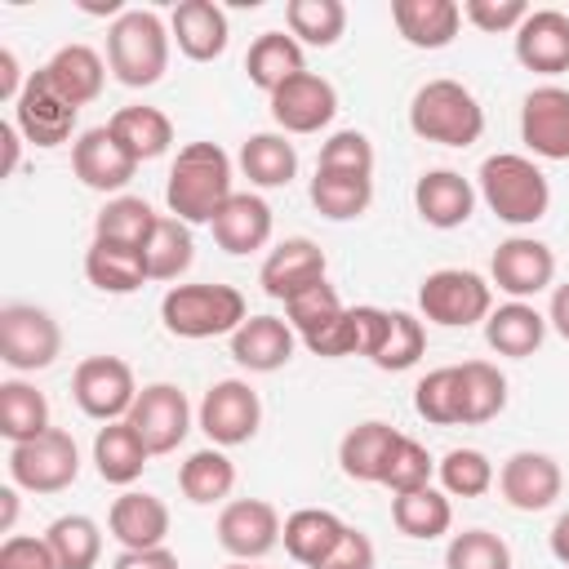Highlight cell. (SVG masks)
<instances>
[{
    "mask_svg": "<svg viewBox=\"0 0 569 569\" xmlns=\"http://www.w3.org/2000/svg\"><path fill=\"white\" fill-rule=\"evenodd\" d=\"M231 196V156L218 142H187L169 164L164 204L178 222H213Z\"/></svg>",
    "mask_w": 569,
    "mask_h": 569,
    "instance_id": "6da1fadb",
    "label": "cell"
},
{
    "mask_svg": "<svg viewBox=\"0 0 569 569\" xmlns=\"http://www.w3.org/2000/svg\"><path fill=\"white\" fill-rule=\"evenodd\" d=\"M107 67L129 89H151L169 67V31L151 9H124L107 27Z\"/></svg>",
    "mask_w": 569,
    "mask_h": 569,
    "instance_id": "7a4b0ae2",
    "label": "cell"
},
{
    "mask_svg": "<svg viewBox=\"0 0 569 569\" xmlns=\"http://www.w3.org/2000/svg\"><path fill=\"white\" fill-rule=\"evenodd\" d=\"M480 196L511 227H533L551 209L547 173L529 156H511V151H498L480 164Z\"/></svg>",
    "mask_w": 569,
    "mask_h": 569,
    "instance_id": "3957f363",
    "label": "cell"
},
{
    "mask_svg": "<svg viewBox=\"0 0 569 569\" xmlns=\"http://www.w3.org/2000/svg\"><path fill=\"white\" fill-rule=\"evenodd\" d=\"M160 320L173 338L200 342V338L236 333L249 320V311L236 284H173L160 298Z\"/></svg>",
    "mask_w": 569,
    "mask_h": 569,
    "instance_id": "277c9868",
    "label": "cell"
},
{
    "mask_svg": "<svg viewBox=\"0 0 569 569\" xmlns=\"http://www.w3.org/2000/svg\"><path fill=\"white\" fill-rule=\"evenodd\" d=\"M409 129L440 147H471L485 133V111L467 84L427 80L409 102Z\"/></svg>",
    "mask_w": 569,
    "mask_h": 569,
    "instance_id": "5b68a950",
    "label": "cell"
},
{
    "mask_svg": "<svg viewBox=\"0 0 569 569\" xmlns=\"http://www.w3.org/2000/svg\"><path fill=\"white\" fill-rule=\"evenodd\" d=\"M418 311H422L431 325L467 329V325L489 320V311H493V289H489V280L476 276V271L440 267V271H431V276L418 284Z\"/></svg>",
    "mask_w": 569,
    "mask_h": 569,
    "instance_id": "8992f818",
    "label": "cell"
},
{
    "mask_svg": "<svg viewBox=\"0 0 569 569\" xmlns=\"http://www.w3.org/2000/svg\"><path fill=\"white\" fill-rule=\"evenodd\" d=\"M80 476V449L71 431L49 427L36 440H22L9 449V480L27 493H62Z\"/></svg>",
    "mask_w": 569,
    "mask_h": 569,
    "instance_id": "52a82bcc",
    "label": "cell"
},
{
    "mask_svg": "<svg viewBox=\"0 0 569 569\" xmlns=\"http://www.w3.org/2000/svg\"><path fill=\"white\" fill-rule=\"evenodd\" d=\"M62 351V329L44 307L31 302H9L0 311V360L18 373L49 369Z\"/></svg>",
    "mask_w": 569,
    "mask_h": 569,
    "instance_id": "ba28073f",
    "label": "cell"
},
{
    "mask_svg": "<svg viewBox=\"0 0 569 569\" xmlns=\"http://www.w3.org/2000/svg\"><path fill=\"white\" fill-rule=\"evenodd\" d=\"M71 396L93 422H120L138 400V382L120 356H84L71 373Z\"/></svg>",
    "mask_w": 569,
    "mask_h": 569,
    "instance_id": "9c48e42d",
    "label": "cell"
},
{
    "mask_svg": "<svg viewBox=\"0 0 569 569\" xmlns=\"http://www.w3.org/2000/svg\"><path fill=\"white\" fill-rule=\"evenodd\" d=\"M258 422H262V400L240 378L213 382L200 400V431L213 440V449H231V445L253 440Z\"/></svg>",
    "mask_w": 569,
    "mask_h": 569,
    "instance_id": "30bf717a",
    "label": "cell"
},
{
    "mask_svg": "<svg viewBox=\"0 0 569 569\" xmlns=\"http://www.w3.org/2000/svg\"><path fill=\"white\" fill-rule=\"evenodd\" d=\"M129 427L142 436V445L156 453H173L187 431H191V405H187V391L173 387V382H151L138 391L133 409H129Z\"/></svg>",
    "mask_w": 569,
    "mask_h": 569,
    "instance_id": "8fae6325",
    "label": "cell"
},
{
    "mask_svg": "<svg viewBox=\"0 0 569 569\" xmlns=\"http://www.w3.org/2000/svg\"><path fill=\"white\" fill-rule=\"evenodd\" d=\"M13 124H18V133H22L31 147H58V142L71 138V129H76V107L53 89V80L44 76V67L27 76V89H22V98L13 102Z\"/></svg>",
    "mask_w": 569,
    "mask_h": 569,
    "instance_id": "7c38bea8",
    "label": "cell"
},
{
    "mask_svg": "<svg viewBox=\"0 0 569 569\" xmlns=\"http://www.w3.org/2000/svg\"><path fill=\"white\" fill-rule=\"evenodd\" d=\"M325 271H329V258L316 240L307 236H289L280 240L267 258H262V271H258V284L267 298L276 302H289L298 293H307L311 284H325Z\"/></svg>",
    "mask_w": 569,
    "mask_h": 569,
    "instance_id": "4fadbf2b",
    "label": "cell"
},
{
    "mask_svg": "<svg viewBox=\"0 0 569 569\" xmlns=\"http://www.w3.org/2000/svg\"><path fill=\"white\" fill-rule=\"evenodd\" d=\"M489 276H493V284H498L507 298L525 302V298L542 293V289L556 280V253H551L542 240H533V236H511V240H502V244L493 249Z\"/></svg>",
    "mask_w": 569,
    "mask_h": 569,
    "instance_id": "5bb4252c",
    "label": "cell"
},
{
    "mask_svg": "<svg viewBox=\"0 0 569 569\" xmlns=\"http://www.w3.org/2000/svg\"><path fill=\"white\" fill-rule=\"evenodd\" d=\"M280 516H276V507L271 502H262V498H236V502H227L222 511H218V542H222V551L227 556H236V560H262L267 551H276V542H280Z\"/></svg>",
    "mask_w": 569,
    "mask_h": 569,
    "instance_id": "9a60e30c",
    "label": "cell"
},
{
    "mask_svg": "<svg viewBox=\"0 0 569 569\" xmlns=\"http://www.w3.org/2000/svg\"><path fill=\"white\" fill-rule=\"evenodd\" d=\"M333 116H338V89L316 71H302L271 93V120L284 133H320Z\"/></svg>",
    "mask_w": 569,
    "mask_h": 569,
    "instance_id": "2e32d148",
    "label": "cell"
},
{
    "mask_svg": "<svg viewBox=\"0 0 569 569\" xmlns=\"http://www.w3.org/2000/svg\"><path fill=\"white\" fill-rule=\"evenodd\" d=\"M520 138L542 160H569V89H529L520 102Z\"/></svg>",
    "mask_w": 569,
    "mask_h": 569,
    "instance_id": "e0dca14e",
    "label": "cell"
},
{
    "mask_svg": "<svg viewBox=\"0 0 569 569\" xmlns=\"http://www.w3.org/2000/svg\"><path fill=\"white\" fill-rule=\"evenodd\" d=\"M498 489L502 498L516 507V511H547L560 489H565V476H560V462L551 453H538V449H520L511 453L502 467H498Z\"/></svg>",
    "mask_w": 569,
    "mask_h": 569,
    "instance_id": "ac0fdd59",
    "label": "cell"
},
{
    "mask_svg": "<svg viewBox=\"0 0 569 569\" xmlns=\"http://www.w3.org/2000/svg\"><path fill=\"white\" fill-rule=\"evenodd\" d=\"M71 169H76V178H80L89 191H120V187L133 178L138 160L129 156V147H124L107 124H98V129H84V133L76 138V147H71Z\"/></svg>",
    "mask_w": 569,
    "mask_h": 569,
    "instance_id": "d6986e66",
    "label": "cell"
},
{
    "mask_svg": "<svg viewBox=\"0 0 569 569\" xmlns=\"http://www.w3.org/2000/svg\"><path fill=\"white\" fill-rule=\"evenodd\" d=\"M516 62L538 76L569 71V13L529 9V18L516 27Z\"/></svg>",
    "mask_w": 569,
    "mask_h": 569,
    "instance_id": "ffe728a7",
    "label": "cell"
},
{
    "mask_svg": "<svg viewBox=\"0 0 569 569\" xmlns=\"http://www.w3.org/2000/svg\"><path fill=\"white\" fill-rule=\"evenodd\" d=\"M413 204L418 218L436 231H453L476 213V187L458 169H427L413 182Z\"/></svg>",
    "mask_w": 569,
    "mask_h": 569,
    "instance_id": "44dd1931",
    "label": "cell"
},
{
    "mask_svg": "<svg viewBox=\"0 0 569 569\" xmlns=\"http://www.w3.org/2000/svg\"><path fill=\"white\" fill-rule=\"evenodd\" d=\"M107 529H111V538H116L124 551L164 547V538H169V507H164L156 493L129 489V493H120V498L111 502Z\"/></svg>",
    "mask_w": 569,
    "mask_h": 569,
    "instance_id": "7402d4cb",
    "label": "cell"
},
{
    "mask_svg": "<svg viewBox=\"0 0 569 569\" xmlns=\"http://www.w3.org/2000/svg\"><path fill=\"white\" fill-rule=\"evenodd\" d=\"M231 360L249 373H276L293 360V325L280 316H249L231 333Z\"/></svg>",
    "mask_w": 569,
    "mask_h": 569,
    "instance_id": "603a6c76",
    "label": "cell"
},
{
    "mask_svg": "<svg viewBox=\"0 0 569 569\" xmlns=\"http://www.w3.org/2000/svg\"><path fill=\"white\" fill-rule=\"evenodd\" d=\"M169 36L178 40V49L191 62H213V58L227 53L231 27H227V13L213 0H182L169 18Z\"/></svg>",
    "mask_w": 569,
    "mask_h": 569,
    "instance_id": "cb8c5ba5",
    "label": "cell"
},
{
    "mask_svg": "<svg viewBox=\"0 0 569 569\" xmlns=\"http://www.w3.org/2000/svg\"><path fill=\"white\" fill-rule=\"evenodd\" d=\"M391 22L413 49H445L462 27V4L453 0H391Z\"/></svg>",
    "mask_w": 569,
    "mask_h": 569,
    "instance_id": "d4e9b609",
    "label": "cell"
},
{
    "mask_svg": "<svg viewBox=\"0 0 569 569\" xmlns=\"http://www.w3.org/2000/svg\"><path fill=\"white\" fill-rule=\"evenodd\" d=\"M209 227H213L218 249H227V253H253V249H262L271 240V204L262 196H253V191H236L218 209V218Z\"/></svg>",
    "mask_w": 569,
    "mask_h": 569,
    "instance_id": "484cf974",
    "label": "cell"
},
{
    "mask_svg": "<svg viewBox=\"0 0 569 569\" xmlns=\"http://www.w3.org/2000/svg\"><path fill=\"white\" fill-rule=\"evenodd\" d=\"M396 440H400V431H396L391 422H378V418L351 427V431L342 436V445H338L342 476H347V480H360V485H382V471H387V462H391Z\"/></svg>",
    "mask_w": 569,
    "mask_h": 569,
    "instance_id": "4316f807",
    "label": "cell"
},
{
    "mask_svg": "<svg viewBox=\"0 0 569 569\" xmlns=\"http://www.w3.org/2000/svg\"><path fill=\"white\" fill-rule=\"evenodd\" d=\"M542 338H547V316L538 307H529V302H516V298L493 307L489 320H485V342L498 356H511V360L533 356L542 347Z\"/></svg>",
    "mask_w": 569,
    "mask_h": 569,
    "instance_id": "83f0119b",
    "label": "cell"
},
{
    "mask_svg": "<svg viewBox=\"0 0 569 569\" xmlns=\"http://www.w3.org/2000/svg\"><path fill=\"white\" fill-rule=\"evenodd\" d=\"M302 71H307L302 44H298L293 36H284V31H262V36L249 44V53H244V76H249V84L262 89L267 98H271L284 80H293V76H302Z\"/></svg>",
    "mask_w": 569,
    "mask_h": 569,
    "instance_id": "f1b7e54d",
    "label": "cell"
},
{
    "mask_svg": "<svg viewBox=\"0 0 569 569\" xmlns=\"http://www.w3.org/2000/svg\"><path fill=\"white\" fill-rule=\"evenodd\" d=\"M151 449L142 445V436L129 427V418L120 422H102L93 436V467L107 485H133L147 467Z\"/></svg>",
    "mask_w": 569,
    "mask_h": 569,
    "instance_id": "f546056e",
    "label": "cell"
},
{
    "mask_svg": "<svg viewBox=\"0 0 569 569\" xmlns=\"http://www.w3.org/2000/svg\"><path fill=\"white\" fill-rule=\"evenodd\" d=\"M44 76H49L53 89L80 111L84 102H93V98L102 93L107 67H102V58H98L89 44H62V49L44 62Z\"/></svg>",
    "mask_w": 569,
    "mask_h": 569,
    "instance_id": "4dcf8cb0",
    "label": "cell"
},
{
    "mask_svg": "<svg viewBox=\"0 0 569 569\" xmlns=\"http://www.w3.org/2000/svg\"><path fill=\"white\" fill-rule=\"evenodd\" d=\"M84 276H89V284L102 289V293H133V289H142V284L151 280L142 249L111 244V240H93V244H89V253H84Z\"/></svg>",
    "mask_w": 569,
    "mask_h": 569,
    "instance_id": "1f68e13d",
    "label": "cell"
},
{
    "mask_svg": "<svg viewBox=\"0 0 569 569\" xmlns=\"http://www.w3.org/2000/svg\"><path fill=\"white\" fill-rule=\"evenodd\" d=\"M342 533H347V525H342L333 511H325V507H302V511H293V516L284 520V529H280L284 551H289L298 565H307V569H316V565L338 547Z\"/></svg>",
    "mask_w": 569,
    "mask_h": 569,
    "instance_id": "d6a6232c",
    "label": "cell"
},
{
    "mask_svg": "<svg viewBox=\"0 0 569 569\" xmlns=\"http://www.w3.org/2000/svg\"><path fill=\"white\" fill-rule=\"evenodd\" d=\"M240 173L253 187H289L298 173V151L284 133H249L240 142Z\"/></svg>",
    "mask_w": 569,
    "mask_h": 569,
    "instance_id": "836d02e7",
    "label": "cell"
},
{
    "mask_svg": "<svg viewBox=\"0 0 569 569\" xmlns=\"http://www.w3.org/2000/svg\"><path fill=\"white\" fill-rule=\"evenodd\" d=\"M373 200V178L365 173H338V169H316L311 178V204L329 222H351L369 209Z\"/></svg>",
    "mask_w": 569,
    "mask_h": 569,
    "instance_id": "e575fe53",
    "label": "cell"
},
{
    "mask_svg": "<svg viewBox=\"0 0 569 569\" xmlns=\"http://www.w3.org/2000/svg\"><path fill=\"white\" fill-rule=\"evenodd\" d=\"M107 129L129 147V156L142 164V160H156V156H164L169 151V142H173V124H169V116L160 111V107H120L111 120H107Z\"/></svg>",
    "mask_w": 569,
    "mask_h": 569,
    "instance_id": "d590c367",
    "label": "cell"
},
{
    "mask_svg": "<svg viewBox=\"0 0 569 569\" xmlns=\"http://www.w3.org/2000/svg\"><path fill=\"white\" fill-rule=\"evenodd\" d=\"M44 431H49V400H44V391H36L22 378L0 382V436L9 445H22V440H36Z\"/></svg>",
    "mask_w": 569,
    "mask_h": 569,
    "instance_id": "8d00e7d4",
    "label": "cell"
},
{
    "mask_svg": "<svg viewBox=\"0 0 569 569\" xmlns=\"http://www.w3.org/2000/svg\"><path fill=\"white\" fill-rule=\"evenodd\" d=\"M160 213L142 200V196H116L98 209L93 218V240H111V244H129V249H142L156 231Z\"/></svg>",
    "mask_w": 569,
    "mask_h": 569,
    "instance_id": "74e56055",
    "label": "cell"
},
{
    "mask_svg": "<svg viewBox=\"0 0 569 569\" xmlns=\"http://www.w3.org/2000/svg\"><path fill=\"white\" fill-rule=\"evenodd\" d=\"M391 520L405 538H418V542H431L440 533H449L453 525V507L440 489H413V493H396L391 498Z\"/></svg>",
    "mask_w": 569,
    "mask_h": 569,
    "instance_id": "f35d334b",
    "label": "cell"
},
{
    "mask_svg": "<svg viewBox=\"0 0 569 569\" xmlns=\"http://www.w3.org/2000/svg\"><path fill=\"white\" fill-rule=\"evenodd\" d=\"M178 489L187 493V502L209 507L222 502L236 489V462L222 449H196L182 467H178Z\"/></svg>",
    "mask_w": 569,
    "mask_h": 569,
    "instance_id": "ab89813d",
    "label": "cell"
},
{
    "mask_svg": "<svg viewBox=\"0 0 569 569\" xmlns=\"http://www.w3.org/2000/svg\"><path fill=\"white\" fill-rule=\"evenodd\" d=\"M284 22H289V36L298 44L329 49L347 31V4L342 0H289L284 4Z\"/></svg>",
    "mask_w": 569,
    "mask_h": 569,
    "instance_id": "60d3db41",
    "label": "cell"
},
{
    "mask_svg": "<svg viewBox=\"0 0 569 569\" xmlns=\"http://www.w3.org/2000/svg\"><path fill=\"white\" fill-rule=\"evenodd\" d=\"M142 258H147V276L151 280H178L191 267V258H196L191 227L178 222V218H160L151 240L142 244Z\"/></svg>",
    "mask_w": 569,
    "mask_h": 569,
    "instance_id": "b9f144b4",
    "label": "cell"
},
{
    "mask_svg": "<svg viewBox=\"0 0 569 569\" xmlns=\"http://www.w3.org/2000/svg\"><path fill=\"white\" fill-rule=\"evenodd\" d=\"M462 378V422H489L507 409V378L498 373V365L489 360H467L458 365Z\"/></svg>",
    "mask_w": 569,
    "mask_h": 569,
    "instance_id": "7bdbcfd3",
    "label": "cell"
},
{
    "mask_svg": "<svg viewBox=\"0 0 569 569\" xmlns=\"http://www.w3.org/2000/svg\"><path fill=\"white\" fill-rule=\"evenodd\" d=\"M44 542H49L58 569H93L102 556V533L89 516H58L44 529Z\"/></svg>",
    "mask_w": 569,
    "mask_h": 569,
    "instance_id": "ee69618b",
    "label": "cell"
},
{
    "mask_svg": "<svg viewBox=\"0 0 569 569\" xmlns=\"http://www.w3.org/2000/svg\"><path fill=\"white\" fill-rule=\"evenodd\" d=\"M413 409H418V418H427L436 427L462 422V378H458V365H445V369H431L427 378H418Z\"/></svg>",
    "mask_w": 569,
    "mask_h": 569,
    "instance_id": "f6af8a7d",
    "label": "cell"
},
{
    "mask_svg": "<svg viewBox=\"0 0 569 569\" xmlns=\"http://www.w3.org/2000/svg\"><path fill=\"white\" fill-rule=\"evenodd\" d=\"M422 351H427V329H422V320L409 316V311H391V325H387L382 347L373 351V365L387 369V373H405V369H413V365L422 360Z\"/></svg>",
    "mask_w": 569,
    "mask_h": 569,
    "instance_id": "bcb514c9",
    "label": "cell"
},
{
    "mask_svg": "<svg viewBox=\"0 0 569 569\" xmlns=\"http://www.w3.org/2000/svg\"><path fill=\"white\" fill-rule=\"evenodd\" d=\"M436 471H440V485L449 498H480L493 485V462L480 449H449L436 462Z\"/></svg>",
    "mask_w": 569,
    "mask_h": 569,
    "instance_id": "7dc6e473",
    "label": "cell"
},
{
    "mask_svg": "<svg viewBox=\"0 0 569 569\" xmlns=\"http://www.w3.org/2000/svg\"><path fill=\"white\" fill-rule=\"evenodd\" d=\"M445 569H511V547L489 529H462L445 547Z\"/></svg>",
    "mask_w": 569,
    "mask_h": 569,
    "instance_id": "c3c4849f",
    "label": "cell"
},
{
    "mask_svg": "<svg viewBox=\"0 0 569 569\" xmlns=\"http://www.w3.org/2000/svg\"><path fill=\"white\" fill-rule=\"evenodd\" d=\"M342 311H347V307L338 302V293H333V284H329V280H325V284H311L307 293H298V298H289V302H284V316H289V325H293V333H298V338L320 333V329H325V325H333Z\"/></svg>",
    "mask_w": 569,
    "mask_h": 569,
    "instance_id": "681fc988",
    "label": "cell"
},
{
    "mask_svg": "<svg viewBox=\"0 0 569 569\" xmlns=\"http://www.w3.org/2000/svg\"><path fill=\"white\" fill-rule=\"evenodd\" d=\"M431 471H436L431 453H427L418 440L400 436L396 449H391V462H387V471H382V485H387L391 493H413V489H427V485H431Z\"/></svg>",
    "mask_w": 569,
    "mask_h": 569,
    "instance_id": "f907efd6",
    "label": "cell"
},
{
    "mask_svg": "<svg viewBox=\"0 0 569 569\" xmlns=\"http://www.w3.org/2000/svg\"><path fill=\"white\" fill-rule=\"evenodd\" d=\"M316 169H338V173H365V178H373V142L360 129H338L320 147V164Z\"/></svg>",
    "mask_w": 569,
    "mask_h": 569,
    "instance_id": "816d5d0a",
    "label": "cell"
},
{
    "mask_svg": "<svg viewBox=\"0 0 569 569\" xmlns=\"http://www.w3.org/2000/svg\"><path fill=\"white\" fill-rule=\"evenodd\" d=\"M462 18L489 36L498 31H516L525 18H529V4L525 0H467L462 4Z\"/></svg>",
    "mask_w": 569,
    "mask_h": 569,
    "instance_id": "f5cc1de1",
    "label": "cell"
},
{
    "mask_svg": "<svg viewBox=\"0 0 569 569\" xmlns=\"http://www.w3.org/2000/svg\"><path fill=\"white\" fill-rule=\"evenodd\" d=\"M0 569H58L53 551L44 538H31V533H9L0 542Z\"/></svg>",
    "mask_w": 569,
    "mask_h": 569,
    "instance_id": "db71d44e",
    "label": "cell"
},
{
    "mask_svg": "<svg viewBox=\"0 0 569 569\" xmlns=\"http://www.w3.org/2000/svg\"><path fill=\"white\" fill-rule=\"evenodd\" d=\"M316 569H373V542H369V533H360V529L347 525V533L338 538V547Z\"/></svg>",
    "mask_w": 569,
    "mask_h": 569,
    "instance_id": "11a10c76",
    "label": "cell"
},
{
    "mask_svg": "<svg viewBox=\"0 0 569 569\" xmlns=\"http://www.w3.org/2000/svg\"><path fill=\"white\" fill-rule=\"evenodd\" d=\"M111 569H178V556L164 551V547H151V551H120L111 560Z\"/></svg>",
    "mask_w": 569,
    "mask_h": 569,
    "instance_id": "9f6ffc18",
    "label": "cell"
},
{
    "mask_svg": "<svg viewBox=\"0 0 569 569\" xmlns=\"http://www.w3.org/2000/svg\"><path fill=\"white\" fill-rule=\"evenodd\" d=\"M27 89L22 71H18V53L13 49H0V102H18Z\"/></svg>",
    "mask_w": 569,
    "mask_h": 569,
    "instance_id": "6f0895ef",
    "label": "cell"
},
{
    "mask_svg": "<svg viewBox=\"0 0 569 569\" xmlns=\"http://www.w3.org/2000/svg\"><path fill=\"white\" fill-rule=\"evenodd\" d=\"M547 325L569 342V284H556L551 293V307H547Z\"/></svg>",
    "mask_w": 569,
    "mask_h": 569,
    "instance_id": "680465c9",
    "label": "cell"
},
{
    "mask_svg": "<svg viewBox=\"0 0 569 569\" xmlns=\"http://www.w3.org/2000/svg\"><path fill=\"white\" fill-rule=\"evenodd\" d=\"M22 142H27V138L18 133V124L4 120V124H0V147H4V164H0V173H4V178L18 169V151H22Z\"/></svg>",
    "mask_w": 569,
    "mask_h": 569,
    "instance_id": "91938a15",
    "label": "cell"
},
{
    "mask_svg": "<svg viewBox=\"0 0 569 569\" xmlns=\"http://www.w3.org/2000/svg\"><path fill=\"white\" fill-rule=\"evenodd\" d=\"M551 556L569 569V511H560L556 525H551Z\"/></svg>",
    "mask_w": 569,
    "mask_h": 569,
    "instance_id": "94428289",
    "label": "cell"
},
{
    "mask_svg": "<svg viewBox=\"0 0 569 569\" xmlns=\"http://www.w3.org/2000/svg\"><path fill=\"white\" fill-rule=\"evenodd\" d=\"M13 520H18V493H13V489H0V529L9 533Z\"/></svg>",
    "mask_w": 569,
    "mask_h": 569,
    "instance_id": "6125c7cd",
    "label": "cell"
},
{
    "mask_svg": "<svg viewBox=\"0 0 569 569\" xmlns=\"http://www.w3.org/2000/svg\"><path fill=\"white\" fill-rule=\"evenodd\" d=\"M227 569H253V565H249V560H231Z\"/></svg>",
    "mask_w": 569,
    "mask_h": 569,
    "instance_id": "be15d7a7",
    "label": "cell"
}]
</instances>
